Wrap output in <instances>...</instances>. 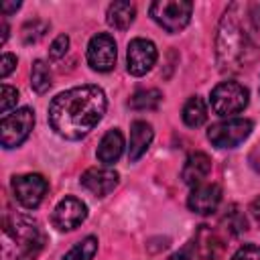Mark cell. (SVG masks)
I'll return each mask as SVG.
<instances>
[{"label":"cell","mask_w":260,"mask_h":260,"mask_svg":"<svg viewBox=\"0 0 260 260\" xmlns=\"http://www.w3.org/2000/svg\"><path fill=\"white\" fill-rule=\"evenodd\" d=\"M87 217V205L77 197H65L53 209V225L61 232H71Z\"/></svg>","instance_id":"obj_11"},{"label":"cell","mask_w":260,"mask_h":260,"mask_svg":"<svg viewBox=\"0 0 260 260\" xmlns=\"http://www.w3.org/2000/svg\"><path fill=\"white\" fill-rule=\"evenodd\" d=\"M252 18H254V24L260 28V4L254 8V12H252Z\"/></svg>","instance_id":"obj_30"},{"label":"cell","mask_w":260,"mask_h":260,"mask_svg":"<svg viewBox=\"0 0 260 260\" xmlns=\"http://www.w3.org/2000/svg\"><path fill=\"white\" fill-rule=\"evenodd\" d=\"M193 4L189 0H156L150 4V16L167 32L183 30L191 20Z\"/></svg>","instance_id":"obj_4"},{"label":"cell","mask_w":260,"mask_h":260,"mask_svg":"<svg viewBox=\"0 0 260 260\" xmlns=\"http://www.w3.org/2000/svg\"><path fill=\"white\" fill-rule=\"evenodd\" d=\"M118 181L120 175L110 167H91L79 179V183L95 197H106L108 193H112L118 187Z\"/></svg>","instance_id":"obj_12"},{"label":"cell","mask_w":260,"mask_h":260,"mask_svg":"<svg viewBox=\"0 0 260 260\" xmlns=\"http://www.w3.org/2000/svg\"><path fill=\"white\" fill-rule=\"evenodd\" d=\"M47 30V22L43 20H32V22H26L22 26V41L24 43H37Z\"/></svg>","instance_id":"obj_22"},{"label":"cell","mask_w":260,"mask_h":260,"mask_svg":"<svg viewBox=\"0 0 260 260\" xmlns=\"http://www.w3.org/2000/svg\"><path fill=\"white\" fill-rule=\"evenodd\" d=\"M248 89L238 81H221L211 89V110L217 116H234L240 114L248 106Z\"/></svg>","instance_id":"obj_5"},{"label":"cell","mask_w":260,"mask_h":260,"mask_svg":"<svg viewBox=\"0 0 260 260\" xmlns=\"http://www.w3.org/2000/svg\"><path fill=\"white\" fill-rule=\"evenodd\" d=\"M67 47H69V37H67V35H59V37L51 43L49 57H51V59H61V57L67 53Z\"/></svg>","instance_id":"obj_25"},{"label":"cell","mask_w":260,"mask_h":260,"mask_svg":"<svg viewBox=\"0 0 260 260\" xmlns=\"http://www.w3.org/2000/svg\"><path fill=\"white\" fill-rule=\"evenodd\" d=\"M124 152V136L118 128H112L108 130L100 144H98V158L100 162H104V167H112Z\"/></svg>","instance_id":"obj_16"},{"label":"cell","mask_w":260,"mask_h":260,"mask_svg":"<svg viewBox=\"0 0 260 260\" xmlns=\"http://www.w3.org/2000/svg\"><path fill=\"white\" fill-rule=\"evenodd\" d=\"M169 260H197V246H195V244H187V246L181 248L179 252L171 254Z\"/></svg>","instance_id":"obj_26"},{"label":"cell","mask_w":260,"mask_h":260,"mask_svg":"<svg viewBox=\"0 0 260 260\" xmlns=\"http://www.w3.org/2000/svg\"><path fill=\"white\" fill-rule=\"evenodd\" d=\"M16 102H18V91L4 83L0 89V112L8 114L12 108H16Z\"/></svg>","instance_id":"obj_23"},{"label":"cell","mask_w":260,"mask_h":260,"mask_svg":"<svg viewBox=\"0 0 260 260\" xmlns=\"http://www.w3.org/2000/svg\"><path fill=\"white\" fill-rule=\"evenodd\" d=\"M106 93L98 85H79L61 91L49 106L51 128L67 138L79 140L87 136L106 114Z\"/></svg>","instance_id":"obj_1"},{"label":"cell","mask_w":260,"mask_h":260,"mask_svg":"<svg viewBox=\"0 0 260 260\" xmlns=\"http://www.w3.org/2000/svg\"><path fill=\"white\" fill-rule=\"evenodd\" d=\"M134 16H136V6L132 2H126V0L112 2L108 6V12H106L108 24L114 26V28H118V30L128 28L134 22Z\"/></svg>","instance_id":"obj_17"},{"label":"cell","mask_w":260,"mask_h":260,"mask_svg":"<svg viewBox=\"0 0 260 260\" xmlns=\"http://www.w3.org/2000/svg\"><path fill=\"white\" fill-rule=\"evenodd\" d=\"M47 189H49V183L39 173H26V175L12 177V193L16 201L26 209L39 207L47 195Z\"/></svg>","instance_id":"obj_8"},{"label":"cell","mask_w":260,"mask_h":260,"mask_svg":"<svg viewBox=\"0 0 260 260\" xmlns=\"http://www.w3.org/2000/svg\"><path fill=\"white\" fill-rule=\"evenodd\" d=\"M156 47L152 41L148 39H132L128 43V51H126V67L132 75H144L152 69V65L156 63Z\"/></svg>","instance_id":"obj_10"},{"label":"cell","mask_w":260,"mask_h":260,"mask_svg":"<svg viewBox=\"0 0 260 260\" xmlns=\"http://www.w3.org/2000/svg\"><path fill=\"white\" fill-rule=\"evenodd\" d=\"M246 49H248V39L242 32L238 20H234L230 8L219 24V35H217V59L221 69L223 71L240 69L242 59H246Z\"/></svg>","instance_id":"obj_2"},{"label":"cell","mask_w":260,"mask_h":260,"mask_svg":"<svg viewBox=\"0 0 260 260\" xmlns=\"http://www.w3.org/2000/svg\"><path fill=\"white\" fill-rule=\"evenodd\" d=\"M232 260H260V246L256 244H244L236 250Z\"/></svg>","instance_id":"obj_24"},{"label":"cell","mask_w":260,"mask_h":260,"mask_svg":"<svg viewBox=\"0 0 260 260\" xmlns=\"http://www.w3.org/2000/svg\"><path fill=\"white\" fill-rule=\"evenodd\" d=\"M35 126V112L30 108H18L4 116L0 122V142L4 148L20 146Z\"/></svg>","instance_id":"obj_6"},{"label":"cell","mask_w":260,"mask_h":260,"mask_svg":"<svg viewBox=\"0 0 260 260\" xmlns=\"http://www.w3.org/2000/svg\"><path fill=\"white\" fill-rule=\"evenodd\" d=\"M30 85L37 93H45L51 87V69L43 59H37L30 69Z\"/></svg>","instance_id":"obj_19"},{"label":"cell","mask_w":260,"mask_h":260,"mask_svg":"<svg viewBox=\"0 0 260 260\" xmlns=\"http://www.w3.org/2000/svg\"><path fill=\"white\" fill-rule=\"evenodd\" d=\"M221 201V189L215 183H201L197 187L191 189L189 197H187V207L193 213H201V215H209L217 209Z\"/></svg>","instance_id":"obj_13"},{"label":"cell","mask_w":260,"mask_h":260,"mask_svg":"<svg viewBox=\"0 0 260 260\" xmlns=\"http://www.w3.org/2000/svg\"><path fill=\"white\" fill-rule=\"evenodd\" d=\"M14 67H16V57H14L12 53H4L2 59H0V77H2V79L8 77Z\"/></svg>","instance_id":"obj_27"},{"label":"cell","mask_w":260,"mask_h":260,"mask_svg":"<svg viewBox=\"0 0 260 260\" xmlns=\"http://www.w3.org/2000/svg\"><path fill=\"white\" fill-rule=\"evenodd\" d=\"M95 252H98V238L95 236H87L79 244H75L63 256V260H93Z\"/></svg>","instance_id":"obj_20"},{"label":"cell","mask_w":260,"mask_h":260,"mask_svg":"<svg viewBox=\"0 0 260 260\" xmlns=\"http://www.w3.org/2000/svg\"><path fill=\"white\" fill-rule=\"evenodd\" d=\"M209 173H211V158L205 152H191L183 165L181 179L183 183L197 187L203 183V179H207Z\"/></svg>","instance_id":"obj_14"},{"label":"cell","mask_w":260,"mask_h":260,"mask_svg":"<svg viewBox=\"0 0 260 260\" xmlns=\"http://www.w3.org/2000/svg\"><path fill=\"white\" fill-rule=\"evenodd\" d=\"M116 41L108 32H98L87 45V63L95 71H110L116 65Z\"/></svg>","instance_id":"obj_9"},{"label":"cell","mask_w":260,"mask_h":260,"mask_svg":"<svg viewBox=\"0 0 260 260\" xmlns=\"http://www.w3.org/2000/svg\"><path fill=\"white\" fill-rule=\"evenodd\" d=\"M250 213H252V217L260 223V197H258V199H254V201L250 203Z\"/></svg>","instance_id":"obj_28"},{"label":"cell","mask_w":260,"mask_h":260,"mask_svg":"<svg viewBox=\"0 0 260 260\" xmlns=\"http://www.w3.org/2000/svg\"><path fill=\"white\" fill-rule=\"evenodd\" d=\"M6 232L16 240V260H35L43 250L45 236L37 221L16 215L6 223Z\"/></svg>","instance_id":"obj_3"},{"label":"cell","mask_w":260,"mask_h":260,"mask_svg":"<svg viewBox=\"0 0 260 260\" xmlns=\"http://www.w3.org/2000/svg\"><path fill=\"white\" fill-rule=\"evenodd\" d=\"M162 95L158 89H140L130 98V108L132 110H154L160 104Z\"/></svg>","instance_id":"obj_21"},{"label":"cell","mask_w":260,"mask_h":260,"mask_svg":"<svg viewBox=\"0 0 260 260\" xmlns=\"http://www.w3.org/2000/svg\"><path fill=\"white\" fill-rule=\"evenodd\" d=\"M252 126L254 124L248 118H228L223 122L213 124L207 130V138L217 148H236L250 136Z\"/></svg>","instance_id":"obj_7"},{"label":"cell","mask_w":260,"mask_h":260,"mask_svg":"<svg viewBox=\"0 0 260 260\" xmlns=\"http://www.w3.org/2000/svg\"><path fill=\"white\" fill-rule=\"evenodd\" d=\"M18 8H20V2H12V4H2V6H0V10H2L4 14H10V12L18 10Z\"/></svg>","instance_id":"obj_29"},{"label":"cell","mask_w":260,"mask_h":260,"mask_svg":"<svg viewBox=\"0 0 260 260\" xmlns=\"http://www.w3.org/2000/svg\"><path fill=\"white\" fill-rule=\"evenodd\" d=\"M207 120V106L201 95H191L183 106V122L189 128H199Z\"/></svg>","instance_id":"obj_18"},{"label":"cell","mask_w":260,"mask_h":260,"mask_svg":"<svg viewBox=\"0 0 260 260\" xmlns=\"http://www.w3.org/2000/svg\"><path fill=\"white\" fill-rule=\"evenodd\" d=\"M152 136H154V132H152V126L148 122H144V120L132 122V126H130V146H128V156H130L132 162L138 160L148 150V146L152 142Z\"/></svg>","instance_id":"obj_15"}]
</instances>
